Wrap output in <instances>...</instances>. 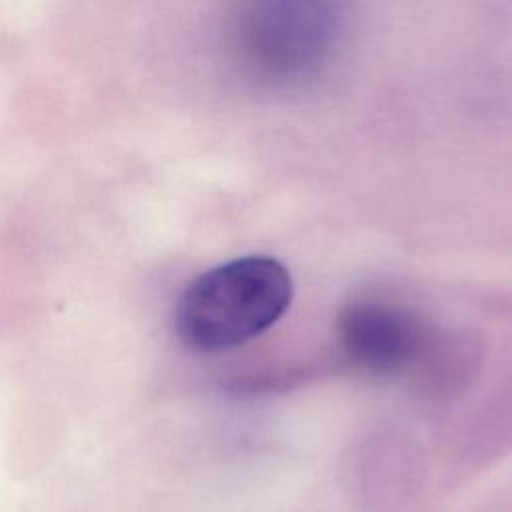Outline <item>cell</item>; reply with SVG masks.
Segmentation results:
<instances>
[{"label":"cell","mask_w":512,"mask_h":512,"mask_svg":"<svg viewBox=\"0 0 512 512\" xmlns=\"http://www.w3.org/2000/svg\"><path fill=\"white\" fill-rule=\"evenodd\" d=\"M292 300V278L270 256H244L196 276L180 294L174 328L194 352H220L266 332Z\"/></svg>","instance_id":"7a4b0ae2"},{"label":"cell","mask_w":512,"mask_h":512,"mask_svg":"<svg viewBox=\"0 0 512 512\" xmlns=\"http://www.w3.org/2000/svg\"><path fill=\"white\" fill-rule=\"evenodd\" d=\"M344 34V0H232L228 42L260 88L292 90L324 72Z\"/></svg>","instance_id":"6da1fadb"},{"label":"cell","mask_w":512,"mask_h":512,"mask_svg":"<svg viewBox=\"0 0 512 512\" xmlns=\"http://www.w3.org/2000/svg\"><path fill=\"white\" fill-rule=\"evenodd\" d=\"M346 356L372 374H394L414 360L424 344L418 320L380 302H354L338 320Z\"/></svg>","instance_id":"3957f363"}]
</instances>
